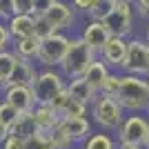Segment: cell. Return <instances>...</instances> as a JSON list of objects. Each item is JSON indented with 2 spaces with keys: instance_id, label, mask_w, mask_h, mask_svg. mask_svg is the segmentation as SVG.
<instances>
[{
  "instance_id": "obj_1",
  "label": "cell",
  "mask_w": 149,
  "mask_h": 149,
  "mask_svg": "<svg viewBox=\"0 0 149 149\" xmlns=\"http://www.w3.org/2000/svg\"><path fill=\"white\" fill-rule=\"evenodd\" d=\"M116 100L123 105L125 111L140 113L145 109H149V85L147 78L134 74L120 76V87L116 93Z\"/></svg>"
},
{
  "instance_id": "obj_2",
  "label": "cell",
  "mask_w": 149,
  "mask_h": 149,
  "mask_svg": "<svg viewBox=\"0 0 149 149\" xmlns=\"http://www.w3.org/2000/svg\"><path fill=\"white\" fill-rule=\"evenodd\" d=\"M93 60H96V51L82 38H76V40H71L67 56H65V60L60 65L62 74L67 78H80V76H85V71L89 69V65Z\"/></svg>"
},
{
  "instance_id": "obj_3",
  "label": "cell",
  "mask_w": 149,
  "mask_h": 149,
  "mask_svg": "<svg viewBox=\"0 0 149 149\" xmlns=\"http://www.w3.org/2000/svg\"><path fill=\"white\" fill-rule=\"evenodd\" d=\"M91 113H93V120L100 127H107V129H120V125L125 123L123 105L116 98L105 96V93H98V98L91 102Z\"/></svg>"
},
{
  "instance_id": "obj_4",
  "label": "cell",
  "mask_w": 149,
  "mask_h": 149,
  "mask_svg": "<svg viewBox=\"0 0 149 149\" xmlns=\"http://www.w3.org/2000/svg\"><path fill=\"white\" fill-rule=\"evenodd\" d=\"M31 89L36 93L38 105H54V100L67 89V85L62 82V76L58 74V71L45 69V71H40V74L36 76Z\"/></svg>"
},
{
  "instance_id": "obj_5",
  "label": "cell",
  "mask_w": 149,
  "mask_h": 149,
  "mask_svg": "<svg viewBox=\"0 0 149 149\" xmlns=\"http://www.w3.org/2000/svg\"><path fill=\"white\" fill-rule=\"evenodd\" d=\"M69 45H71V38H67L62 31L54 33V36L45 38L40 42V54H38V62H42L45 67H56L62 65L65 56L69 51Z\"/></svg>"
},
{
  "instance_id": "obj_6",
  "label": "cell",
  "mask_w": 149,
  "mask_h": 149,
  "mask_svg": "<svg viewBox=\"0 0 149 149\" xmlns=\"http://www.w3.org/2000/svg\"><path fill=\"white\" fill-rule=\"evenodd\" d=\"M125 71L134 76H149V42L143 38L127 40V60Z\"/></svg>"
},
{
  "instance_id": "obj_7",
  "label": "cell",
  "mask_w": 149,
  "mask_h": 149,
  "mask_svg": "<svg viewBox=\"0 0 149 149\" xmlns=\"http://www.w3.org/2000/svg\"><path fill=\"white\" fill-rule=\"evenodd\" d=\"M118 138L120 145H138V147H145L149 140V120L138 116V113H131L125 118V123L120 125L118 129Z\"/></svg>"
},
{
  "instance_id": "obj_8",
  "label": "cell",
  "mask_w": 149,
  "mask_h": 149,
  "mask_svg": "<svg viewBox=\"0 0 149 149\" xmlns=\"http://www.w3.org/2000/svg\"><path fill=\"white\" fill-rule=\"evenodd\" d=\"M102 25L109 29V33L116 38H127L131 33V5L129 2H118L113 9L105 16Z\"/></svg>"
},
{
  "instance_id": "obj_9",
  "label": "cell",
  "mask_w": 149,
  "mask_h": 149,
  "mask_svg": "<svg viewBox=\"0 0 149 149\" xmlns=\"http://www.w3.org/2000/svg\"><path fill=\"white\" fill-rule=\"evenodd\" d=\"M2 93H5V102H9L20 113H31L38 105L31 85H13V87H7Z\"/></svg>"
},
{
  "instance_id": "obj_10",
  "label": "cell",
  "mask_w": 149,
  "mask_h": 149,
  "mask_svg": "<svg viewBox=\"0 0 149 149\" xmlns=\"http://www.w3.org/2000/svg\"><path fill=\"white\" fill-rule=\"evenodd\" d=\"M74 11H76L74 5H67V2H62V0H56V2L51 5V9L45 13V18L54 25L56 31H62V29H67V27L74 25V18H76Z\"/></svg>"
},
{
  "instance_id": "obj_11",
  "label": "cell",
  "mask_w": 149,
  "mask_h": 149,
  "mask_svg": "<svg viewBox=\"0 0 149 149\" xmlns=\"http://www.w3.org/2000/svg\"><path fill=\"white\" fill-rule=\"evenodd\" d=\"M100 58L105 60L107 67H125V60H127V40L111 36L109 42L100 51Z\"/></svg>"
},
{
  "instance_id": "obj_12",
  "label": "cell",
  "mask_w": 149,
  "mask_h": 149,
  "mask_svg": "<svg viewBox=\"0 0 149 149\" xmlns=\"http://www.w3.org/2000/svg\"><path fill=\"white\" fill-rule=\"evenodd\" d=\"M80 38L89 45V47H91L93 51H96V54H100V51H102V47L109 42L111 33H109V29L102 25V20H91V22L85 27V31H82Z\"/></svg>"
},
{
  "instance_id": "obj_13",
  "label": "cell",
  "mask_w": 149,
  "mask_h": 149,
  "mask_svg": "<svg viewBox=\"0 0 149 149\" xmlns=\"http://www.w3.org/2000/svg\"><path fill=\"white\" fill-rule=\"evenodd\" d=\"M51 107L58 111L60 118H85V116H87V105H82V102L74 100L67 93V89L54 100V105H51Z\"/></svg>"
},
{
  "instance_id": "obj_14",
  "label": "cell",
  "mask_w": 149,
  "mask_h": 149,
  "mask_svg": "<svg viewBox=\"0 0 149 149\" xmlns=\"http://www.w3.org/2000/svg\"><path fill=\"white\" fill-rule=\"evenodd\" d=\"M9 33L11 38L20 40V38H29V36H36V16L33 13H18L9 20Z\"/></svg>"
},
{
  "instance_id": "obj_15",
  "label": "cell",
  "mask_w": 149,
  "mask_h": 149,
  "mask_svg": "<svg viewBox=\"0 0 149 149\" xmlns=\"http://www.w3.org/2000/svg\"><path fill=\"white\" fill-rule=\"evenodd\" d=\"M58 127H60L74 143H78V140H87L89 134H91V125H89L87 118H60Z\"/></svg>"
},
{
  "instance_id": "obj_16",
  "label": "cell",
  "mask_w": 149,
  "mask_h": 149,
  "mask_svg": "<svg viewBox=\"0 0 149 149\" xmlns=\"http://www.w3.org/2000/svg\"><path fill=\"white\" fill-rule=\"evenodd\" d=\"M67 93L71 96L74 100H78V102H82V105H91L93 100L98 98V91L89 85L85 78H71L67 85Z\"/></svg>"
},
{
  "instance_id": "obj_17",
  "label": "cell",
  "mask_w": 149,
  "mask_h": 149,
  "mask_svg": "<svg viewBox=\"0 0 149 149\" xmlns=\"http://www.w3.org/2000/svg\"><path fill=\"white\" fill-rule=\"evenodd\" d=\"M82 78H85V80H87L89 85H91V87L100 93V89H102L105 80L109 78V67L105 65V60H102V58H100V60L96 58V60L89 65V69L85 71V76H82Z\"/></svg>"
},
{
  "instance_id": "obj_18",
  "label": "cell",
  "mask_w": 149,
  "mask_h": 149,
  "mask_svg": "<svg viewBox=\"0 0 149 149\" xmlns=\"http://www.w3.org/2000/svg\"><path fill=\"white\" fill-rule=\"evenodd\" d=\"M33 118H36L38 127L42 131H51L56 129L58 123H60V116H58V111L54 109L51 105H36V109H33Z\"/></svg>"
},
{
  "instance_id": "obj_19",
  "label": "cell",
  "mask_w": 149,
  "mask_h": 149,
  "mask_svg": "<svg viewBox=\"0 0 149 149\" xmlns=\"http://www.w3.org/2000/svg\"><path fill=\"white\" fill-rule=\"evenodd\" d=\"M9 131H11L13 136H18V138H22V140H27V138L36 136L38 131H42V129L38 127L36 118H33V113H20V118L16 120V125H13Z\"/></svg>"
},
{
  "instance_id": "obj_20",
  "label": "cell",
  "mask_w": 149,
  "mask_h": 149,
  "mask_svg": "<svg viewBox=\"0 0 149 149\" xmlns=\"http://www.w3.org/2000/svg\"><path fill=\"white\" fill-rule=\"evenodd\" d=\"M40 38L38 36H29V38H20V40H16V56L20 58V60H33L36 58L38 60V54H40Z\"/></svg>"
},
{
  "instance_id": "obj_21",
  "label": "cell",
  "mask_w": 149,
  "mask_h": 149,
  "mask_svg": "<svg viewBox=\"0 0 149 149\" xmlns=\"http://www.w3.org/2000/svg\"><path fill=\"white\" fill-rule=\"evenodd\" d=\"M36 71L31 67L29 60H20L18 67L13 69V74L9 76V80H7V87H13V85H33L36 80Z\"/></svg>"
},
{
  "instance_id": "obj_22",
  "label": "cell",
  "mask_w": 149,
  "mask_h": 149,
  "mask_svg": "<svg viewBox=\"0 0 149 149\" xmlns=\"http://www.w3.org/2000/svg\"><path fill=\"white\" fill-rule=\"evenodd\" d=\"M18 62H20V58L16 56V51H9V49L0 51V76L9 80V76L13 74V69L18 67Z\"/></svg>"
},
{
  "instance_id": "obj_23",
  "label": "cell",
  "mask_w": 149,
  "mask_h": 149,
  "mask_svg": "<svg viewBox=\"0 0 149 149\" xmlns=\"http://www.w3.org/2000/svg\"><path fill=\"white\" fill-rule=\"evenodd\" d=\"M25 149H56L51 143L49 131H38L36 136H31L25 140Z\"/></svg>"
},
{
  "instance_id": "obj_24",
  "label": "cell",
  "mask_w": 149,
  "mask_h": 149,
  "mask_svg": "<svg viewBox=\"0 0 149 149\" xmlns=\"http://www.w3.org/2000/svg\"><path fill=\"white\" fill-rule=\"evenodd\" d=\"M85 149H113V143L105 134H91L85 143Z\"/></svg>"
},
{
  "instance_id": "obj_25",
  "label": "cell",
  "mask_w": 149,
  "mask_h": 149,
  "mask_svg": "<svg viewBox=\"0 0 149 149\" xmlns=\"http://www.w3.org/2000/svg\"><path fill=\"white\" fill-rule=\"evenodd\" d=\"M113 0H96V5H93V9L89 11V16H91V20H105V16L113 9Z\"/></svg>"
},
{
  "instance_id": "obj_26",
  "label": "cell",
  "mask_w": 149,
  "mask_h": 149,
  "mask_svg": "<svg viewBox=\"0 0 149 149\" xmlns=\"http://www.w3.org/2000/svg\"><path fill=\"white\" fill-rule=\"evenodd\" d=\"M18 118H20V111H16V109H13L9 102H5V100H2V102H0V120H2V123H5L9 129H11Z\"/></svg>"
},
{
  "instance_id": "obj_27",
  "label": "cell",
  "mask_w": 149,
  "mask_h": 149,
  "mask_svg": "<svg viewBox=\"0 0 149 149\" xmlns=\"http://www.w3.org/2000/svg\"><path fill=\"white\" fill-rule=\"evenodd\" d=\"M49 136H51V143H54V147H56V149H71V145H74V140H71L60 127L51 129Z\"/></svg>"
},
{
  "instance_id": "obj_28",
  "label": "cell",
  "mask_w": 149,
  "mask_h": 149,
  "mask_svg": "<svg viewBox=\"0 0 149 149\" xmlns=\"http://www.w3.org/2000/svg\"><path fill=\"white\" fill-rule=\"evenodd\" d=\"M54 33H58V31L54 29V25H51L49 20L45 18V16H36V36L40 40H45V38L54 36Z\"/></svg>"
},
{
  "instance_id": "obj_29",
  "label": "cell",
  "mask_w": 149,
  "mask_h": 149,
  "mask_svg": "<svg viewBox=\"0 0 149 149\" xmlns=\"http://www.w3.org/2000/svg\"><path fill=\"white\" fill-rule=\"evenodd\" d=\"M118 87H120V76H118V74H109V78L105 80V85H102L100 93H105V96H111V98H116V93H118Z\"/></svg>"
},
{
  "instance_id": "obj_30",
  "label": "cell",
  "mask_w": 149,
  "mask_h": 149,
  "mask_svg": "<svg viewBox=\"0 0 149 149\" xmlns=\"http://www.w3.org/2000/svg\"><path fill=\"white\" fill-rule=\"evenodd\" d=\"M18 13H33V0H13V16Z\"/></svg>"
},
{
  "instance_id": "obj_31",
  "label": "cell",
  "mask_w": 149,
  "mask_h": 149,
  "mask_svg": "<svg viewBox=\"0 0 149 149\" xmlns=\"http://www.w3.org/2000/svg\"><path fill=\"white\" fill-rule=\"evenodd\" d=\"M56 0H33V16H45Z\"/></svg>"
},
{
  "instance_id": "obj_32",
  "label": "cell",
  "mask_w": 149,
  "mask_h": 149,
  "mask_svg": "<svg viewBox=\"0 0 149 149\" xmlns=\"http://www.w3.org/2000/svg\"><path fill=\"white\" fill-rule=\"evenodd\" d=\"M0 18L7 22L13 18V0H0Z\"/></svg>"
},
{
  "instance_id": "obj_33",
  "label": "cell",
  "mask_w": 149,
  "mask_h": 149,
  "mask_svg": "<svg viewBox=\"0 0 149 149\" xmlns=\"http://www.w3.org/2000/svg\"><path fill=\"white\" fill-rule=\"evenodd\" d=\"M2 149H25V140L18 138V136H13V134H9L7 140L2 143Z\"/></svg>"
},
{
  "instance_id": "obj_34",
  "label": "cell",
  "mask_w": 149,
  "mask_h": 149,
  "mask_svg": "<svg viewBox=\"0 0 149 149\" xmlns=\"http://www.w3.org/2000/svg\"><path fill=\"white\" fill-rule=\"evenodd\" d=\"M9 38H11V33H9V27H7L5 22H0V51H5V49H7Z\"/></svg>"
},
{
  "instance_id": "obj_35",
  "label": "cell",
  "mask_w": 149,
  "mask_h": 149,
  "mask_svg": "<svg viewBox=\"0 0 149 149\" xmlns=\"http://www.w3.org/2000/svg\"><path fill=\"white\" fill-rule=\"evenodd\" d=\"M71 5H74V9H78V11H87L89 13L93 9V5H96V0H74Z\"/></svg>"
},
{
  "instance_id": "obj_36",
  "label": "cell",
  "mask_w": 149,
  "mask_h": 149,
  "mask_svg": "<svg viewBox=\"0 0 149 149\" xmlns=\"http://www.w3.org/2000/svg\"><path fill=\"white\" fill-rule=\"evenodd\" d=\"M134 2H136L138 16H143V18L149 20V0H134Z\"/></svg>"
},
{
  "instance_id": "obj_37",
  "label": "cell",
  "mask_w": 149,
  "mask_h": 149,
  "mask_svg": "<svg viewBox=\"0 0 149 149\" xmlns=\"http://www.w3.org/2000/svg\"><path fill=\"white\" fill-rule=\"evenodd\" d=\"M9 134H11V131H9V127H7V125L0 120V145L7 140V136H9Z\"/></svg>"
},
{
  "instance_id": "obj_38",
  "label": "cell",
  "mask_w": 149,
  "mask_h": 149,
  "mask_svg": "<svg viewBox=\"0 0 149 149\" xmlns=\"http://www.w3.org/2000/svg\"><path fill=\"white\" fill-rule=\"evenodd\" d=\"M120 149H145V147H138V145H120Z\"/></svg>"
},
{
  "instance_id": "obj_39",
  "label": "cell",
  "mask_w": 149,
  "mask_h": 149,
  "mask_svg": "<svg viewBox=\"0 0 149 149\" xmlns=\"http://www.w3.org/2000/svg\"><path fill=\"white\" fill-rule=\"evenodd\" d=\"M5 89H7V78L0 76V91H5Z\"/></svg>"
},
{
  "instance_id": "obj_40",
  "label": "cell",
  "mask_w": 149,
  "mask_h": 149,
  "mask_svg": "<svg viewBox=\"0 0 149 149\" xmlns=\"http://www.w3.org/2000/svg\"><path fill=\"white\" fill-rule=\"evenodd\" d=\"M145 40L149 42V27H147V31H145Z\"/></svg>"
},
{
  "instance_id": "obj_41",
  "label": "cell",
  "mask_w": 149,
  "mask_h": 149,
  "mask_svg": "<svg viewBox=\"0 0 149 149\" xmlns=\"http://www.w3.org/2000/svg\"><path fill=\"white\" fill-rule=\"evenodd\" d=\"M113 2H116V5H118V2H131V0H113Z\"/></svg>"
},
{
  "instance_id": "obj_42",
  "label": "cell",
  "mask_w": 149,
  "mask_h": 149,
  "mask_svg": "<svg viewBox=\"0 0 149 149\" xmlns=\"http://www.w3.org/2000/svg\"><path fill=\"white\" fill-rule=\"evenodd\" d=\"M145 149H149V140H147V145H145Z\"/></svg>"
},
{
  "instance_id": "obj_43",
  "label": "cell",
  "mask_w": 149,
  "mask_h": 149,
  "mask_svg": "<svg viewBox=\"0 0 149 149\" xmlns=\"http://www.w3.org/2000/svg\"><path fill=\"white\" fill-rule=\"evenodd\" d=\"M147 85H149V76H147Z\"/></svg>"
}]
</instances>
